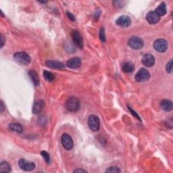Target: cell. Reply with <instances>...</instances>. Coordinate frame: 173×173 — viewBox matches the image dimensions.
<instances>
[{
    "label": "cell",
    "mask_w": 173,
    "mask_h": 173,
    "mask_svg": "<svg viewBox=\"0 0 173 173\" xmlns=\"http://www.w3.org/2000/svg\"><path fill=\"white\" fill-rule=\"evenodd\" d=\"M43 77L45 80L49 81V82H52L55 79L54 75L51 72L47 71V70H45L43 72Z\"/></svg>",
    "instance_id": "cell-22"
},
{
    "label": "cell",
    "mask_w": 173,
    "mask_h": 173,
    "mask_svg": "<svg viewBox=\"0 0 173 173\" xmlns=\"http://www.w3.org/2000/svg\"><path fill=\"white\" fill-rule=\"evenodd\" d=\"M0 172H11V167L7 162L3 161L0 164Z\"/></svg>",
    "instance_id": "cell-21"
},
{
    "label": "cell",
    "mask_w": 173,
    "mask_h": 173,
    "mask_svg": "<svg viewBox=\"0 0 173 173\" xmlns=\"http://www.w3.org/2000/svg\"><path fill=\"white\" fill-rule=\"evenodd\" d=\"M172 66H173V62H172V59H171L169 62L167 63V67H166V69H167V71L168 73H172Z\"/></svg>",
    "instance_id": "cell-25"
},
{
    "label": "cell",
    "mask_w": 173,
    "mask_h": 173,
    "mask_svg": "<svg viewBox=\"0 0 173 173\" xmlns=\"http://www.w3.org/2000/svg\"><path fill=\"white\" fill-rule=\"evenodd\" d=\"M128 45L130 47L134 49H140L143 47V41L142 39L133 36L130 37L128 41Z\"/></svg>",
    "instance_id": "cell-5"
},
{
    "label": "cell",
    "mask_w": 173,
    "mask_h": 173,
    "mask_svg": "<svg viewBox=\"0 0 173 173\" xmlns=\"http://www.w3.org/2000/svg\"><path fill=\"white\" fill-rule=\"evenodd\" d=\"M154 47L157 51L162 53L167 50L168 43L166 40L160 39H158L154 42Z\"/></svg>",
    "instance_id": "cell-9"
},
{
    "label": "cell",
    "mask_w": 173,
    "mask_h": 173,
    "mask_svg": "<svg viewBox=\"0 0 173 173\" xmlns=\"http://www.w3.org/2000/svg\"><path fill=\"white\" fill-rule=\"evenodd\" d=\"M65 107L69 112H75L80 108V101L75 97L68 98L65 104Z\"/></svg>",
    "instance_id": "cell-1"
},
{
    "label": "cell",
    "mask_w": 173,
    "mask_h": 173,
    "mask_svg": "<svg viewBox=\"0 0 173 173\" xmlns=\"http://www.w3.org/2000/svg\"><path fill=\"white\" fill-rule=\"evenodd\" d=\"M4 37H3V35L1 34V46L0 47L2 48V47L3 46V45H4Z\"/></svg>",
    "instance_id": "cell-29"
},
{
    "label": "cell",
    "mask_w": 173,
    "mask_h": 173,
    "mask_svg": "<svg viewBox=\"0 0 173 173\" xmlns=\"http://www.w3.org/2000/svg\"><path fill=\"white\" fill-rule=\"evenodd\" d=\"M74 172H87V171L83 170V169H76V170L74 171Z\"/></svg>",
    "instance_id": "cell-31"
},
{
    "label": "cell",
    "mask_w": 173,
    "mask_h": 173,
    "mask_svg": "<svg viewBox=\"0 0 173 173\" xmlns=\"http://www.w3.org/2000/svg\"><path fill=\"white\" fill-rule=\"evenodd\" d=\"M9 128L12 131H14L17 133H22L23 132V127L20 123H12L9 125Z\"/></svg>",
    "instance_id": "cell-20"
},
{
    "label": "cell",
    "mask_w": 173,
    "mask_h": 173,
    "mask_svg": "<svg viewBox=\"0 0 173 173\" xmlns=\"http://www.w3.org/2000/svg\"><path fill=\"white\" fill-rule=\"evenodd\" d=\"M81 64H82L81 59L80 58H77V57L70 59L69 60H68L66 62L67 67H68L69 68H71V69L79 68L80 67Z\"/></svg>",
    "instance_id": "cell-10"
},
{
    "label": "cell",
    "mask_w": 173,
    "mask_h": 173,
    "mask_svg": "<svg viewBox=\"0 0 173 173\" xmlns=\"http://www.w3.org/2000/svg\"><path fill=\"white\" fill-rule=\"evenodd\" d=\"M61 142L62 146L66 150H72L74 146V143L72 137L68 134H63L61 137Z\"/></svg>",
    "instance_id": "cell-6"
},
{
    "label": "cell",
    "mask_w": 173,
    "mask_h": 173,
    "mask_svg": "<svg viewBox=\"0 0 173 173\" xmlns=\"http://www.w3.org/2000/svg\"><path fill=\"white\" fill-rule=\"evenodd\" d=\"M116 24L121 27H129L131 24V20L127 16H121L116 20Z\"/></svg>",
    "instance_id": "cell-11"
},
{
    "label": "cell",
    "mask_w": 173,
    "mask_h": 173,
    "mask_svg": "<svg viewBox=\"0 0 173 173\" xmlns=\"http://www.w3.org/2000/svg\"><path fill=\"white\" fill-rule=\"evenodd\" d=\"M19 166L24 171H32L35 168V164L34 162L26 160L24 159H20L19 162Z\"/></svg>",
    "instance_id": "cell-7"
},
{
    "label": "cell",
    "mask_w": 173,
    "mask_h": 173,
    "mask_svg": "<svg viewBox=\"0 0 173 173\" xmlns=\"http://www.w3.org/2000/svg\"><path fill=\"white\" fill-rule=\"evenodd\" d=\"M122 70L125 72L129 73L133 72L134 69H135V66H134L133 64L130 62H126L122 64Z\"/></svg>",
    "instance_id": "cell-19"
},
{
    "label": "cell",
    "mask_w": 173,
    "mask_h": 173,
    "mask_svg": "<svg viewBox=\"0 0 173 173\" xmlns=\"http://www.w3.org/2000/svg\"><path fill=\"white\" fill-rule=\"evenodd\" d=\"M66 14H67V16H68V19H69L70 20H72V21H75V17L74 16V15L72 14V13H70V12H66Z\"/></svg>",
    "instance_id": "cell-28"
},
{
    "label": "cell",
    "mask_w": 173,
    "mask_h": 173,
    "mask_svg": "<svg viewBox=\"0 0 173 173\" xmlns=\"http://www.w3.org/2000/svg\"><path fill=\"white\" fill-rule=\"evenodd\" d=\"M128 108H129V111L130 112V113H131V114H133V115L134 116H135V118H137V119H138L139 121H142V120H141V118L139 117V116L138 115V114H137V113L136 112H135V111H134V110H133V109H132L131 108H130V107L129 106V105H128Z\"/></svg>",
    "instance_id": "cell-27"
},
{
    "label": "cell",
    "mask_w": 173,
    "mask_h": 173,
    "mask_svg": "<svg viewBox=\"0 0 173 173\" xmlns=\"http://www.w3.org/2000/svg\"><path fill=\"white\" fill-rule=\"evenodd\" d=\"M14 58L16 61L24 65L29 64L31 60L30 56L24 51L15 53L14 55Z\"/></svg>",
    "instance_id": "cell-2"
},
{
    "label": "cell",
    "mask_w": 173,
    "mask_h": 173,
    "mask_svg": "<svg viewBox=\"0 0 173 173\" xmlns=\"http://www.w3.org/2000/svg\"><path fill=\"white\" fill-rule=\"evenodd\" d=\"M160 107L166 112H170L172 110V102L168 100H164L161 101Z\"/></svg>",
    "instance_id": "cell-16"
},
{
    "label": "cell",
    "mask_w": 173,
    "mask_h": 173,
    "mask_svg": "<svg viewBox=\"0 0 173 173\" xmlns=\"http://www.w3.org/2000/svg\"><path fill=\"white\" fill-rule=\"evenodd\" d=\"M88 125L91 130L96 132L100 129V119L95 115H90L88 118Z\"/></svg>",
    "instance_id": "cell-3"
},
{
    "label": "cell",
    "mask_w": 173,
    "mask_h": 173,
    "mask_svg": "<svg viewBox=\"0 0 173 173\" xmlns=\"http://www.w3.org/2000/svg\"><path fill=\"white\" fill-rule=\"evenodd\" d=\"M29 76H30L32 82L33 83L35 86H38L39 84V78L37 73L35 70H30L29 72Z\"/></svg>",
    "instance_id": "cell-18"
},
{
    "label": "cell",
    "mask_w": 173,
    "mask_h": 173,
    "mask_svg": "<svg viewBox=\"0 0 173 173\" xmlns=\"http://www.w3.org/2000/svg\"><path fill=\"white\" fill-rule=\"evenodd\" d=\"M155 12L157 14L158 16H160V17L162 16L165 15L167 14V6H166L165 3L162 2L161 3L160 5L158 6V8L155 10Z\"/></svg>",
    "instance_id": "cell-17"
},
{
    "label": "cell",
    "mask_w": 173,
    "mask_h": 173,
    "mask_svg": "<svg viewBox=\"0 0 173 173\" xmlns=\"http://www.w3.org/2000/svg\"><path fill=\"white\" fill-rule=\"evenodd\" d=\"M146 19L150 24H154L158 23L160 21V16H158L155 11H151L147 14Z\"/></svg>",
    "instance_id": "cell-14"
},
{
    "label": "cell",
    "mask_w": 173,
    "mask_h": 173,
    "mask_svg": "<svg viewBox=\"0 0 173 173\" xmlns=\"http://www.w3.org/2000/svg\"><path fill=\"white\" fill-rule=\"evenodd\" d=\"M4 109H5L4 105H3V101H1V107H0V112L2 113L3 112V110H4Z\"/></svg>",
    "instance_id": "cell-30"
},
{
    "label": "cell",
    "mask_w": 173,
    "mask_h": 173,
    "mask_svg": "<svg viewBox=\"0 0 173 173\" xmlns=\"http://www.w3.org/2000/svg\"><path fill=\"white\" fill-rule=\"evenodd\" d=\"M100 39L101 42H105L106 40V38H105V30L104 28H101L100 31Z\"/></svg>",
    "instance_id": "cell-26"
},
{
    "label": "cell",
    "mask_w": 173,
    "mask_h": 173,
    "mask_svg": "<svg viewBox=\"0 0 173 173\" xmlns=\"http://www.w3.org/2000/svg\"><path fill=\"white\" fill-rule=\"evenodd\" d=\"M71 37L72 41L74 42L77 47H79L80 49L83 48V38L81 37L79 32L76 30H74L72 31L71 33Z\"/></svg>",
    "instance_id": "cell-8"
},
{
    "label": "cell",
    "mask_w": 173,
    "mask_h": 173,
    "mask_svg": "<svg viewBox=\"0 0 173 173\" xmlns=\"http://www.w3.org/2000/svg\"><path fill=\"white\" fill-rule=\"evenodd\" d=\"M45 107V101L42 100H39L36 101L33 104V112L35 114H38L43 111Z\"/></svg>",
    "instance_id": "cell-13"
},
{
    "label": "cell",
    "mask_w": 173,
    "mask_h": 173,
    "mask_svg": "<svg viewBox=\"0 0 173 173\" xmlns=\"http://www.w3.org/2000/svg\"><path fill=\"white\" fill-rule=\"evenodd\" d=\"M41 155L43 158H44V160H45V162H47V164L49 163V162H50V156H49V154L46 151H42L41 152Z\"/></svg>",
    "instance_id": "cell-23"
},
{
    "label": "cell",
    "mask_w": 173,
    "mask_h": 173,
    "mask_svg": "<svg viewBox=\"0 0 173 173\" xmlns=\"http://www.w3.org/2000/svg\"><path fill=\"white\" fill-rule=\"evenodd\" d=\"M135 80L137 82L142 83L149 80L150 78V74L149 71L146 68H141L135 75Z\"/></svg>",
    "instance_id": "cell-4"
},
{
    "label": "cell",
    "mask_w": 173,
    "mask_h": 173,
    "mask_svg": "<svg viewBox=\"0 0 173 173\" xmlns=\"http://www.w3.org/2000/svg\"><path fill=\"white\" fill-rule=\"evenodd\" d=\"M40 3H46L47 2H40Z\"/></svg>",
    "instance_id": "cell-32"
},
{
    "label": "cell",
    "mask_w": 173,
    "mask_h": 173,
    "mask_svg": "<svg viewBox=\"0 0 173 173\" xmlns=\"http://www.w3.org/2000/svg\"><path fill=\"white\" fill-rule=\"evenodd\" d=\"M121 171L120 170L119 168H118L117 167H111L110 168H108L106 171H105V172H114V173H118L121 172Z\"/></svg>",
    "instance_id": "cell-24"
},
{
    "label": "cell",
    "mask_w": 173,
    "mask_h": 173,
    "mask_svg": "<svg viewBox=\"0 0 173 173\" xmlns=\"http://www.w3.org/2000/svg\"><path fill=\"white\" fill-rule=\"evenodd\" d=\"M45 65L52 69L62 70L65 68V66L63 63L56 60H47L45 62Z\"/></svg>",
    "instance_id": "cell-12"
},
{
    "label": "cell",
    "mask_w": 173,
    "mask_h": 173,
    "mask_svg": "<svg viewBox=\"0 0 173 173\" xmlns=\"http://www.w3.org/2000/svg\"><path fill=\"white\" fill-rule=\"evenodd\" d=\"M142 63L146 67H151L155 64V58L152 55L150 54H145L142 58Z\"/></svg>",
    "instance_id": "cell-15"
}]
</instances>
